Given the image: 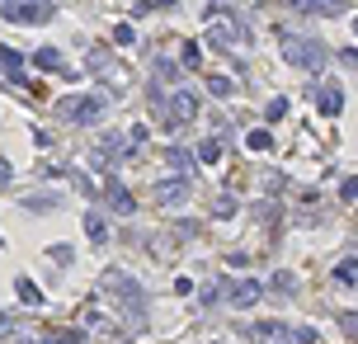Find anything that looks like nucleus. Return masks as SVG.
Listing matches in <instances>:
<instances>
[{"instance_id": "4be33fe9", "label": "nucleus", "mask_w": 358, "mask_h": 344, "mask_svg": "<svg viewBox=\"0 0 358 344\" xmlns=\"http://www.w3.org/2000/svg\"><path fill=\"white\" fill-rule=\"evenodd\" d=\"M179 61H184V66H203V52H198V43H184V48H179Z\"/></svg>"}, {"instance_id": "a211bd4d", "label": "nucleus", "mask_w": 358, "mask_h": 344, "mask_svg": "<svg viewBox=\"0 0 358 344\" xmlns=\"http://www.w3.org/2000/svg\"><path fill=\"white\" fill-rule=\"evenodd\" d=\"M269 288L283 292V297H292V292H297V278H292V274L283 269V274H274V278H269Z\"/></svg>"}, {"instance_id": "f03ea898", "label": "nucleus", "mask_w": 358, "mask_h": 344, "mask_svg": "<svg viewBox=\"0 0 358 344\" xmlns=\"http://www.w3.org/2000/svg\"><path fill=\"white\" fill-rule=\"evenodd\" d=\"M283 52H288L292 66H302V71H326V61H330V52H326L316 38H283Z\"/></svg>"}, {"instance_id": "0eeeda50", "label": "nucleus", "mask_w": 358, "mask_h": 344, "mask_svg": "<svg viewBox=\"0 0 358 344\" xmlns=\"http://www.w3.org/2000/svg\"><path fill=\"white\" fill-rule=\"evenodd\" d=\"M255 340L259 344H297V330H288L279 321H264V325H255Z\"/></svg>"}, {"instance_id": "f3484780", "label": "nucleus", "mask_w": 358, "mask_h": 344, "mask_svg": "<svg viewBox=\"0 0 358 344\" xmlns=\"http://www.w3.org/2000/svg\"><path fill=\"white\" fill-rule=\"evenodd\" d=\"M198 160H207V165H217V160H222V142H217V137H207V142H198Z\"/></svg>"}, {"instance_id": "7ed1b4c3", "label": "nucleus", "mask_w": 358, "mask_h": 344, "mask_svg": "<svg viewBox=\"0 0 358 344\" xmlns=\"http://www.w3.org/2000/svg\"><path fill=\"white\" fill-rule=\"evenodd\" d=\"M0 15H5V19H15V24H48L57 10H52L48 0H5V5H0Z\"/></svg>"}, {"instance_id": "aec40b11", "label": "nucleus", "mask_w": 358, "mask_h": 344, "mask_svg": "<svg viewBox=\"0 0 358 344\" xmlns=\"http://www.w3.org/2000/svg\"><path fill=\"white\" fill-rule=\"evenodd\" d=\"M245 146H250V151H269V146H274V137H269V128H255V133L245 137Z\"/></svg>"}, {"instance_id": "f8f14e48", "label": "nucleus", "mask_w": 358, "mask_h": 344, "mask_svg": "<svg viewBox=\"0 0 358 344\" xmlns=\"http://www.w3.org/2000/svg\"><path fill=\"white\" fill-rule=\"evenodd\" d=\"M236 38H241V28H236V24H212V33H207L212 48H231Z\"/></svg>"}, {"instance_id": "c756f323", "label": "nucleus", "mask_w": 358, "mask_h": 344, "mask_svg": "<svg viewBox=\"0 0 358 344\" xmlns=\"http://www.w3.org/2000/svg\"><path fill=\"white\" fill-rule=\"evenodd\" d=\"M339 57H344L349 66H358V48H344V52H339Z\"/></svg>"}, {"instance_id": "6e6552de", "label": "nucleus", "mask_w": 358, "mask_h": 344, "mask_svg": "<svg viewBox=\"0 0 358 344\" xmlns=\"http://www.w3.org/2000/svg\"><path fill=\"white\" fill-rule=\"evenodd\" d=\"M104 198H109V208L118 212V217H132V212H137V203H132V193H128L123 184H113V180L104 184Z\"/></svg>"}, {"instance_id": "cd10ccee", "label": "nucleus", "mask_w": 358, "mask_h": 344, "mask_svg": "<svg viewBox=\"0 0 358 344\" xmlns=\"http://www.w3.org/2000/svg\"><path fill=\"white\" fill-rule=\"evenodd\" d=\"M283 113H288V99H269V123H279Z\"/></svg>"}, {"instance_id": "6ab92c4d", "label": "nucleus", "mask_w": 358, "mask_h": 344, "mask_svg": "<svg viewBox=\"0 0 358 344\" xmlns=\"http://www.w3.org/2000/svg\"><path fill=\"white\" fill-rule=\"evenodd\" d=\"M85 236H90V240H104V236H109V227H104L100 212H90V217H85Z\"/></svg>"}, {"instance_id": "393cba45", "label": "nucleus", "mask_w": 358, "mask_h": 344, "mask_svg": "<svg viewBox=\"0 0 358 344\" xmlns=\"http://www.w3.org/2000/svg\"><path fill=\"white\" fill-rule=\"evenodd\" d=\"M231 212H236V198H231V193H222V198L212 203V217H231Z\"/></svg>"}, {"instance_id": "a878e982", "label": "nucleus", "mask_w": 358, "mask_h": 344, "mask_svg": "<svg viewBox=\"0 0 358 344\" xmlns=\"http://www.w3.org/2000/svg\"><path fill=\"white\" fill-rule=\"evenodd\" d=\"M113 43H123V48L137 43V28H132V24H118V28H113Z\"/></svg>"}, {"instance_id": "9d476101", "label": "nucleus", "mask_w": 358, "mask_h": 344, "mask_svg": "<svg viewBox=\"0 0 358 344\" xmlns=\"http://www.w3.org/2000/svg\"><path fill=\"white\" fill-rule=\"evenodd\" d=\"M316 104H321L326 118H335V113L344 108V90H339V85H321V90H316Z\"/></svg>"}, {"instance_id": "2eb2a0df", "label": "nucleus", "mask_w": 358, "mask_h": 344, "mask_svg": "<svg viewBox=\"0 0 358 344\" xmlns=\"http://www.w3.org/2000/svg\"><path fill=\"white\" fill-rule=\"evenodd\" d=\"M38 66H48V71H66V61H62V52L57 48H38V57H33Z\"/></svg>"}, {"instance_id": "dca6fc26", "label": "nucleus", "mask_w": 358, "mask_h": 344, "mask_svg": "<svg viewBox=\"0 0 358 344\" xmlns=\"http://www.w3.org/2000/svg\"><path fill=\"white\" fill-rule=\"evenodd\" d=\"M297 10H311V15H335V10H344V5H335V0H292Z\"/></svg>"}, {"instance_id": "473e14b6", "label": "nucleus", "mask_w": 358, "mask_h": 344, "mask_svg": "<svg viewBox=\"0 0 358 344\" xmlns=\"http://www.w3.org/2000/svg\"><path fill=\"white\" fill-rule=\"evenodd\" d=\"M354 33H358V19H354Z\"/></svg>"}, {"instance_id": "39448f33", "label": "nucleus", "mask_w": 358, "mask_h": 344, "mask_svg": "<svg viewBox=\"0 0 358 344\" xmlns=\"http://www.w3.org/2000/svg\"><path fill=\"white\" fill-rule=\"evenodd\" d=\"M104 292H113V297H123L132 307H142V288L132 283L128 274H113V269H109V274H104Z\"/></svg>"}, {"instance_id": "bb28decb", "label": "nucleus", "mask_w": 358, "mask_h": 344, "mask_svg": "<svg viewBox=\"0 0 358 344\" xmlns=\"http://www.w3.org/2000/svg\"><path fill=\"white\" fill-rule=\"evenodd\" d=\"M339 198H344V203H358V175H354V180H344V184H339Z\"/></svg>"}, {"instance_id": "c85d7f7f", "label": "nucleus", "mask_w": 358, "mask_h": 344, "mask_svg": "<svg viewBox=\"0 0 358 344\" xmlns=\"http://www.w3.org/2000/svg\"><path fill=\"white\" fill-rule=\"evenodd\" d=\"M10 175H15V165H10V160H5V156H0V189H5V184H10Z\"/></svg>"}, {"instance_id": "ddd939ff", "label": "nucleus", "mask_w": 358, "mask_h": 344, "mask_svg": "<svg viewBox=\"0 0 358 344\" xmlns=\"http://www.w3.org/2000/svg\"><path fill=\"white\" fill-rule=\"evenodd\" d=\"M0 66L10 71V80H24V61H19V52H15V48H0Z\"/></svg>"}, {"instance_id": "423d86ee", "label": "nucleus", "mask_w": 358, "mask_h": 344, "mask_svg": "<svg viewBox=\"0 0 358 344\" xmlns=\"http://www.w3.org/2000/svg\"><path fill=\"white\" fill-rule=\"evenodd\" d=\"M189 198V180L179 175V180H165V184H156V203H165V208H179Z\"/></svg>"}, {"instance_id": "412c9836", "label": "nucleus", "mask_w": 358, "mask_h": 344, "mask_svg": "<svg viewBox=\"0 0 358 344\" xmlns=\"http://www.w3.org/2000/svg\"><path fill=\"white\" fill-rule=\"evenodd\" d=\"M339 335H344V340H358V312H339Z\"/></svg>"}, {"instance_id": "b1692460", "label": "nucleus", "mask_w": 358, "mask_h": 344, "mask_svg": "<svg viewBox=\"0 0 358 344\" xmlns=\"http://www.w3.org/2000/svg\"><path fill=\"white\" fill-rule=\"evenodd\" d=\"M24 208H57V193H33V198H24Z\"/></svg>"}, {"instance_id": "4468645a", "label": "nucleus", "mask_w": 358, "mask_h": 344, "mask_svg": "<svg viewBox=\"0 0 358 344\" xmlns=\"http://www.w3.org/2000/svg\"><path fill=\"white\" fill-rule=\"evenodd\" d=\"M15 292H19V302H28V307H43V292L33 288V278H15Z\"/></svg>"}, {"instance_id": "7c9ffc66", "label": "nucleus", "mask_w": 358, "mask_h": 344, "mask_svg": "<svg viewBox=\"0 0 358 344\" xmlns=\"http://www.w3.org/2000/svg\"><path fill=\"white\" fill-rule=\"evenodd\" d=\"M52 344H80V335H57Z\"/></svg>"}, {"instance_id": "9b49d317", "label": "nucleus", "mask_w": 358, "mask_h": 344, "mask_svg": "<svg viewBox=\"0 0 358 344\" xmlns=\"http://www.w3.org/2000/svg\"><path fill=\"white\" fill-rule=\"evenodd\" d=\"M165 165H170L175 175H189V170H194V151H184V146H170V151H165Z\"/></svg>"}, {"instance_id": "2f4dec72", "label": "nucleus", "mask_w": 358, "mask_h": 344, "mask_svg": "<svg viewBox=\"0 0 358 344\" xmlns=\"http://www.w3.org/2000/svg\"><path fill=\"white\" fill-rule=\"evenodd\" d=\"M5 325H10V321H5V316H0V330H5Z\"/></svg>"}, {"instance_id": "5701e85b", "label": "nucleus", "mask_w": 358, "mask_h": 344, "mask_svg": "<svg viewBox=\"0 0 358 344\" xmlns=\"http://www.w3.org/2000/svg\"><path fill=\"white\" fill-rule=\"evenodd\" d=\"M207 90H212L217 99H227V95H231V90H236V85H231L227 76H207Z\"/></svg>"}, {"instance_id": "f257e3e1", "label": "nucleus", "mask_w": 358, "mask_h": 344, "mask_svg": "<svg viewBox=\"0 0 358 344\" xmlns=\"http://www.w3.org/2000/svg\"><path fill=\"white\" fill-rule=\"evenodd\" d=\"M62 113H66L76 128H95L104 113H109V95H100V90H95V95H76V99L62 104Z\"/></svg>"}, {"instance_id": "20e7f679", "label": "nucleus", "mask_w": 358, "mask_h": 344, "mask_svg": "<svg viewBox=\"0 0 358 344\" xmlns=\"http://www.w3.org/2000/svg\"><path fill=\"white\" fill-rule=\"evenodd\" d=\"M222 297H227V307L245 312V307H255L259 297H264V283H259V278H227V283H222Z\"/></svg>"}, {"instance_id": "1a4fd4ad", "label": "nucleus", "mask_w": 358, "mask_h": 344, "mask_svg": "<svg viewBox=\"0 0 358 344\" xmlns=\"http://www.w3.org/2000/svg\"><path fill=\"white\" fill-rule=\"evenodd\" d=\"M335 288H344V292H354L358 288V255H349V260H339V265H335Z\"/></svg>"}]
</instances>
